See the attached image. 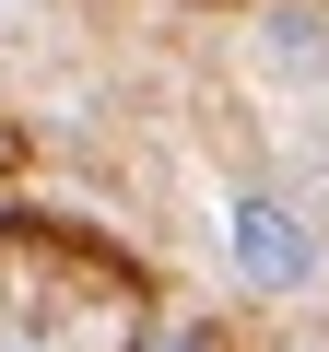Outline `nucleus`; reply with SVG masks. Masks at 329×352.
<instances>
[{"mask_svg":"<svg viewBox=\"0 0 329 352\" xmlns=\"http://www.w3.org/2000/svg\"><path fill=\"white\" fill-rule=\"evenodd\" d=\"M224 258L247 294H306L317 282V223L282 200V188H235L224 200Z\"/></svg>","mask_w":329,"mask_h":352,"instance_id":"1","label":"nucleus"},{"mask_svg":"<svg viewBox=\"0 0 329 352\" xmlns=\"http://www.w3.org/2000/svg\"><path fill=\"white\" fill-rule=\"evenodd\" d=\"M259 59L282 82H329V12H317V0H270V12H259Z\"/></svg>","mask_w":329,"mask_h":352,"instance_id":"2","label":"nucleus"},{"mask_svg":"<svg viewBox=\"0 0 329 352\" xmlns=\"http://www.w3.org/2000/svg\"><path fill=\"white\" fill-rule=\"evenodd\" d=\"M129 352H212V340H189V329H141Z\"/></svg>","mask_w":329,"mask_h":352,"instance_id":"3","label":"nucleus"},{"mask_svg":"<svg viewBox=\"0 0 329 352\" xmlns=\"http://www.w3.org/2000/svg\"><path fill=\"white\" fill-rule=\"evenodd\" d=\"M24 12H36V0H0V36H24Z\"/></svg>","mask_w":329,"mask_h":352,"instance_id":"4","label":"nucleus"}]
</instances>
